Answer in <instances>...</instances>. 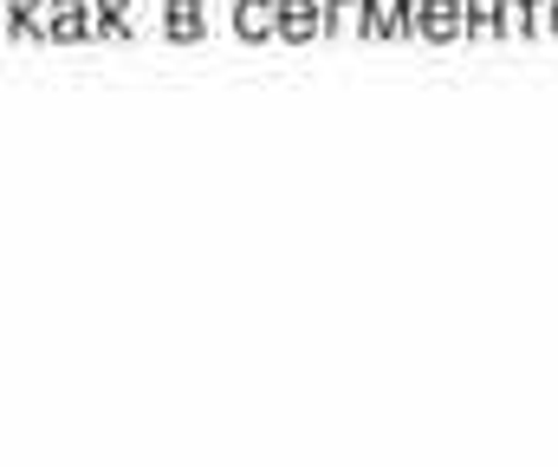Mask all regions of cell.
<instances>
[{"label": "cell", "mask_w": 558, "mask_h": 467, "mask_svg": "<svg viewBox=\"0 0 558 467\" xmlns=\"http://www.w3.org/2000/svg\"><path fill=\"white\" fill-rule=\"evenodd\" d=\"M98 39V0H46V46Z\"/></svg>", "instance_id": "cell-1"}, {"label": "cell", "mask_w": 558, "mask_h": 467, "mask_svg": "<svg viewBox=\"0 0 558 467\" xmlns=\"http://www.w3.org/2000/svg\"><path fill=\"white\" fill-rule=\"evenodd\" d=\"M416 39L422 46L468 39V0H416Z\"/></svg>", "instance_id": "cell-2"}, {"label": "cell", "mask_w": 558, "mask_h": 467, "mask_svg": "<svg viewBox=\"0 0 558 467\" xmlns=\"http://www.w3.org/2000/svg\"><path fill=\"white\" fill-rule=\"evenodd\" d=\"M279 39L286 46L325 39V0H279Z\"/></svg>", "instance_id": "cell-3"}, {"label": "cell", "mask_w": 558, "mask_h": 467, "mask_svg": "<svg viewBox=\"0 0 558 467\" xmlns=\"http://www.w3.org/2000/svg\"><path fill=\"white\" fill-rule=\"evenodd\" d=\"M234 39H247V46L279 39V0H234Z\"/></svg>", "instance_id": "cell-4"}, {"label": "cell", "mask_w": 558, "mask_h": 467, "mask_svg": "<svg viewBox=\"0 0 558 467\" xmlns=\"http://www.w3.org/2000/svg\"><path fill=\"white\" fill-rule=\"evenodd\" d=\"M553 0H500V39H546Z\"/></svg>", "instance_id": "cell-5"}, {"label": "cell", "mask_w": 558, "mask_h": 467, "mask_svg": "<svg viewBox=\"0 0 558 467\" xmlns=\"http://www.w3.org/2000/svg\"><path fill=\"white\" fill-rule=\"evenodd\" d=\"M162 33H169L175 46H195V39L208 33V7H202V0H162Z\"/></svg>", "instance_id": "cell-6"}, {"label": "cell", "mask_w": 558, "mask_h": 467, "mask_svg": "<svg viewBox=\"0 0 558 467\" xmlns=\"http://www.w3.org/2000/svg\"><path fill=\"white\" fill-rule=\"evenodd\" d=\"M364 7H371V0H325V33H331V39L364 33Z\"/></svg>", "instance_id": "cell-7"}, {"label": "cell", "mask_w": 558, "mask_h": 467, "mask_svg": "<svg viewBox=\"0 0 558 467\" xmlns=\"http://www.w3.org/2000/svg\"><path fill=\"white\" fill-rule=\"evenodd\" d=\"M131 26H137L131 0H98V39H131Z\"/></svg>", "instance_id": "cell-8"}, {"label": "cell", "mask_w": 558, "mask_h": 467, "mask_svg": "<svg viewBox=\"0 0 558 467\" xmlns=\"http://www.w3.org/2000/svg\"><path fill=\"white\" fill-rule=\"evenodd\" d=\"M500 33V0H468V39Z\"/></svg>", "instance_id": "cell-9"}, {"label": "cell", "mask_w": 558, "mask_h": 467, "mask_svg": "<svg viewBox=\"0 0 558 467\" xmlns=\"http://www.w3.org/2000/svg\"><path fill=\"white\" fill-rule=\"evenodd\" d=\"M364 39H397V26H390V0H371V7H364Z\"/></svg>", "instance_id": "cell-10"}, {"label": "cell", "mask_w": 558, "mask_h": 467, "mask_svg": "<svg viewBox=\"0 0 558 467\" xmlns=\"http://www.w3.org/2000/svg\"><path fill=\"white\" fill-rule=\"evenodd\" d=\"M7 39H33V0H7Z\"/></svg>", "instance_id": "cell-11"}, {"label": "cell", "mask_w": 558, "mask_h": 467, "mask_svg": "<svg viewBox=\"0 0 558 467\" xmlns=\"http://www.w3.org/2000/svg\"><path fill=\"white\" fill-rule=\"evenodd\" d=\"M390 26L397 39H416V0H390Z\"/></svg>", "instance_id": "cell-12"}, {"label": "cell", "mask_w": 558, "mask_h": 467, "mask_svg": "<svg viewBox=\"0 0 558 467\" xmlns=\"http://www.w3.org/2000/svg\"><path fill=\"white\" fill-rule=\"evenodd\" d=\"M546 33H553V39H558V0H553V13H546Z\"/></svg>", "instance_id": "cell-13"}]
</instances>
